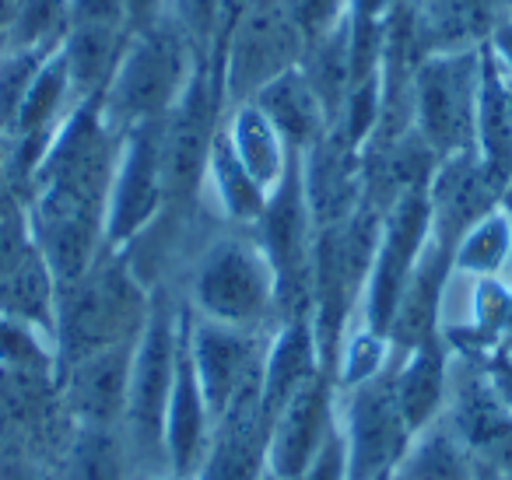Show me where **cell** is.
I'll list each match as a JSON object with an SVG mask.
<instances>
[{"instance_id": "obj_16", "label": "cell", "mask_w": 512, "mask_h": 480, "mask_svg": "<svg viewBox=\"0 0 512 480\" xmlns=\"http://www.w3.org/2000/svg\"><path fill=\"white\" fill-rule=\"evenodd\" d=\"M271 421L260 400L232 407L214 421L211 442L190 480H260L267 473Z\"/></svg>"}, {"instance_id": "obj_29", "label": "cell", "mask_w": 512, "mask_h": 480, "mask_svg": "<svg viewBox=\"0 0 512 480\" xmlns=\"http://www.w3.org/2000/svg\"><path fill=\"white\" fill-rule=\"evenodd\" d=\"M302 71H306L313 92L320 95L323 109L330 116V130H334L337 116H341L344 102H348L351 88H355V67H351V46H348V29H334L330 36L316 39L306 46L302 57Z\"/></svg>"}, {"instance_id": "obj_24", "label": "cell", "mask_w": 512, "mask_h": 480, "mask_svg": "<svg viewBox=\"0 0 512 480\" xmlns=\"http://www.w3.org/2000/svg\"><path fill=\"white\" fill-rule=\"evenodd\" d=\"M221 130H225L228 144L239 155V162L246 165L249 176L264 186L267 193H274V186L285 179L295 155L285 144V137L278 134V127L253 102H235L221 116Z\"/></svg>"}, {"instance_id": "obj_23", "label": "cell", "mask_w": 512, "mask_h": 480, "mask_svg": "<svg viewBox=\"0 0 512 480\" xmlns=\"http://www.w3.org/2000/svg\"><path fill=\"white\" fill-rule=\"evenodd\" d=\"M130 25H71L60 43V57L67 64L74 99H102L127 50Z\"/></svg>"}, {"instance_id": "obj_27", "label": "cell", "mask_w": 512, "mask_h": 480, "mask_svg": "<svg viewBox=\"0 0 512 480\" xmlns=\"http://www.w3.org/2000/svg\"><path fill=\"white\" fill-rule=\"evenodd\" d=\"M393 480H481V470L442 414L411 438Z\"/></svg>"}, {"instance_id": "obj_47", "label": "cell", "mask_w": 512, "mask_h": 480, "mask_svg": "<svg viewBox=\"0 0 512 480\" xmlns=\"http://www.w3.org/2000/svg\"><path fill=\"white\" fill-rule=\"evenodd\" d=\"M0 43H4V39H0Z\"/></svg>"}, {"instance_id": "obj_25", "label": "cell", "mask_w": 512, "mask_h": 480, "mask_svg": "<svg viewBox=\"0 0 512 480\" xmlns=\"http://www.w3.org/2000/svg\"><path fill=\"white\" fill-rule=\"evenodd\" d=\"M57 302L60 284L39 249H32L15 270L0 274V316L18 319L50 340L57 337Z\"/></svg>"}, {"instance_id": "obj_7", "label": "cell", "mask_w": 512, "mask_h": 480, "mask_svg": "<svg viewBox=\"0 0 512 480\" xmlns=\"http://www.w3.org/2000/svg\"><path fill=\"white\" fill-rule=\"evenodd\" d=\"M302 57H306V39L285 0H256L211 60L221 74L225 109L235 102H249L264 85L299 67Z\"/></svg>"}, {"instance_id": "obj_37", "label": "cell", "mask_w": 512, "mask_h": 480, "mask_svg": "<svg viewBox=\"0 0 512 480\" xmlns=\"http://www.w3.org/2000/svg\"><path fill=\"white\" fill-rule=\"evenodd\" d=\"M71 25H130L127 0H71Z\"/></svg>"}, {"instance_id": "obj_18", "label": "cell", "mask_w": 512, "mask_h": 480, "mask_svg": "<svg viewBox=\"0 0 512 480\" xmlns=\"http://www.w3.org/2000/svg\"><path fill=\"white\" fill-rule=\"evenodd\" d=\"M214 417L207 410V400L200 393L197 372H193L190 347H186V330L179 319V354H176V379H172L169 410H165V463L169 473L179 480H190L211 442Z\"/></svg>"}, {"instance_id": "obj_9", "label": "cell", "mask_w": 512, "mask_h": 480, "mask_svg": "<svg viewBox=\"0 0 512 480\" xmlns=\"http://www.w3.org/2000/svg\"><path fill=\"white\" fill-rule=\"evenodd\" d=\"M183 330L200 393H204L214 421L232 407H239V403L260 400L264 351L271 330H239V326L211 323V319L193 316L186 302Z\"/></svg>"}, {"instance_id": "obj_15", "label": "cell", "mask_w": 512, "mask_h": 480, "mask_svg": "<svg viewBox=\"0 0 512 480\" xmlns=\"http://www.w3.org/2000/svg\"><path fill=\"white\" fill-rule=\"evenodd\" d=\"M134 344L137 340H123V344L102 347V351L85 354V358L60 368L64 403L78 421V428L120 431L123 410H127Z\"/></svg>"}, {"instance_id": "obj_20", "label": "cell", "mask_w": 512, "mask_h": 480, "mask_svg": "<svg viewBox=\"0 0 512 480\" xmlns=\"http://www.w3.org/2000/svg\"><path fill=\"white\" fill-rule=\"evenodd\" d=\"M316 372H327L316 347V333L309 319H288L278 323L267 337L264 351V379H260V407L264 417L271 421L295 389H302Z\"/></svg>"}, {"instance_id": "obj_40", "label": "cell", "mask_w": 512, "mask_h": 480, "mask_svg": "<svg viewBox=\"0 0 512 480\" xmlns=\"http://www.w3.org/2000/svg\"><path fill=\"white\" fill-rule=\"evenodd\" d=\"M256 0H221V11H218V32H214V46H211V60L214 53L225 46V39L232 36V29L239 25V18L253 8Z\"/></svg>"}, {"instance_id": "obj_1", "label": "cell", "mask_w": 512, "mask_h": 480, "mask_svg": "<svg viewBox=\"0 0 512 480\" xmlns=\"http://www.w3.org/2000/svg\"><path fill=\"white\" fill-rule=\"evenodd\" d=\"M183 298L193 316L239 330L278 326V277L253 228H221L190 256Z\"/></svg>"}, {"instance_id": "obj_12", "label": "cell", "mask_w": 512, "mask_h": 480, "mask_svg": "<svg viewBox=\"0 0 512 480\" xmlns=\"http://www.w3.org/2000/svg\"><path fill=\"white\" fill-rule=\"evenodd\" d=\"M165 214L162 120L123 130L106 207V249H127Z\"/></svg>"}, {"instance_id": "obj_2", "label": "cell", "mask_w": 512, "mask_h": 480, "mask_svg": "<svg viewBox=\"0 0 512 480\" xmlns=\"http://www.w3.org/2000/svg\"><path fill=\"white\" fill-rule=\"evenodd\" d=\"M204 53L193 46L186 29L176 22L169 8L130 29L109 88L102 92V113L113 130H130L141 123H158L179 102L183 88L190 85Z\"/></svg>"}, {"instance_id": "obj_4", "label": "cell", "mask_w": 512, "mask_h": 480, "mask_svg": "<svg viewBox=\"0 0 512 480\" xmlns=\"http://www.w3.org/2000/svg\"><path fill=\"white\" fill-rule=\"evenodd\" d=\"M151 288L134 274L123 249H106L95 267L60 288L57 302V372L102 347L137 340L148 319Z\"/></svg>"}, {"instance_id": "obj_10", "label": "cell", "mask_w": 512, "mask_h": 480, "mask_svg": "<svg viewBox=\"0 0 512 480\" xmlns=\"http://www.w3.org/2000/svg\"><path fill=\"white\" fill-rule=\"evenodd\" d=\"M428 239H432V204L428 190H411L397 197L383 214V232L376 242L369 277H365L362 298H358L355 319L379 333H390L393 312L404 295L414 263L421 260Z\"/></svg>"}, {"instance_id": "obj_13", "label": "cell", "mask_w": 512, "mask_h": 480, "mask_svg": "<svg viewBox=\"0 0 512 480\" xmlns=\"http://www.w3.org/2000/svg\"><path fill=\"white\" fill-rule=\"evenodd\" d=\"M337 428V386L330 372H316L292 400L271 417L267 470L281 480H299L320 456L323 442Z\"/></svg>"}, {"instance_id": "obj_5", "label": "cell", "mask_w": 512, "mask_h": 480, "mask_svg": "<svg viewBox=\"0 0 512 480\" xmlns=\"http://www.w3.org/2000/svg\"><path fill=\"white\" fill-rule=\"evenodd\" d=\"M484 46L428 53L411 78V130L442 158L477 151Z\"/></svg>"}, {"instance_id": "obj_41", "label": "cell", "mask_w": 512, "mask_h": 480, "mask_svg": "<svg viewBox=\"0 0 512 480\" xmlns=\"http://www.w3.org/2000/svg\"><path fill=\"white\" fill-rule=\"evenodd\" d=\"M488 375H491V382H495V389L502 393V400L512 407V361L509 358H498V361H488Z\"/></svg>"}, {"instance_id": "obj_8", "label": "cell", "mask_w": 512, "mask_h": 480, "mask_svg": "<svg viewBox=\"0 0 512 480\" xmlns=\"http://www.w3.org/2000/svg\"><path fill=\"white\" fill-rule=\"evenodd\" d=\"M337 428L348 480H393L414 438L393 396V361L369 382L337 389Z\"/></svg>"}, {"instance_id": "obj_32", "label": "cell", "mask_w": 512, "mask_h": 480, "mask_svg": "<svg viewBox=\"0 0 512 480\" xmlns=\"http://www.w3.org/2000/svg\"><path fill=\"white\" fill-rule=\"evenodd\" d=\"M46 57H53V53L15 50V46L0 43V130L4 134H11V127H15V116L25 102V92L36 81Z\"/></svg>"}, {"instance_id": "obj_28", "label": "cell", "mask_w": 512, "mask_h": 480, "mask_svg": "<svg viewBox=\"0 0 512 480\" xmlns=\"http://www.w3.org/2000/svg\"><path fill=\"white\" fill-rule=\"evenodd\" d=\"M512 267V214L488 211L453 242V270L463 277H505Z\"/></svg>"}, {"instance_id": "obj_22", "label": "cell", "mask_w": 512, "mask_h": 480, "mask_svg": "<svg viewBox=\"0 0 512 480\" xmlns=\"http://www.w3.org/2000/svg\"><path fill=\"white\" fill-rule=\"evenodd\" d=\"M267 197L271 193L249 176L246 165L239 162V155L228 144L225 130L218 127L204 172V197H200L204 207H211L221 225L228 228H256L267 207Z\"/></svg>"}, {"instance_id": "obj_3", "label": "cell", "mask_w": 512, "mask_h": 480, "mask_svg": "<svg viewBox=\"0 0 512 480\" xmlns=\"http://www.w3.org/2000/svg\"><path fill=\"white\" fill-rule=\"evenodd\" d=\"M179 319L183 298L169 288L151 291L148 319L134 344L130 361L127 410H123L120 438L127 445L134 477H162L169 473L165 463V410H169L172 379H176L179 354Z\"/></svg>"}, {"instance_id": "obj_14", "label": "cell", "mask_w": 512, "mask_h": 480, "mask_svg": "<svg viewBox=\"0 0 512 480\" xmlns=\"http://www.w3.org/2000/svg\"><path fill=\"white\" fill-rule=\"evenodd\" d=\"M509 179L491 169L477 151L470 155L442 158L428 183V204H432V235L453 249V242L467 232L474 221L488 211L502 207V193Z\"/></svg>"}, {"instance_id": "obj_26", "label": "cell", "mask_w": 512, "mask_h": 480, "mask_svg": "<svg viewBox=\"0 0 512 480\" xmlns=\"http://www.w3.org/2000/svg\"><path fill=\"white\" fill-rule=\"evenodd\" d=\"M78 106L74 99L71 78H67V64L60 57V50L53 57H46V64L39 67L36 81L25 92V102L15 116L8 141H32V144H50L53 134L60 130V123L71 116V109Z\"/></svg>"}, {"instance_id": "obj_38", "label": "cell", "mask_w": 512, "mask_h": 480, "mask_svg": "<svg viewBox=\"0 0 512 480\" xmlns=\"http://www.w3.org/2000/svg\"><path fill=\"white\" fill-rule=\"evenodd\" d=\"M299 480H348V459H344V438L341 428L330 431V438L323 442L320 456L309 463V470Z\"/></svg>"}, {"instance_id": "obj_42", "label": "cell", "mask_w": 512, "mask_h": 480, "mask_svg": "<svg viewBox=\"0 0 512 480\" xmlns=\"http://www.w3.org/2000/svg\"><path fill=\"white\" fill-rule=\"evenodd\" d=\"M18 207H25V200L15 193V186H11V179L4 176V165H0V218L11 211H18Z\"/></svg>"}, {"instance_id": "obj_44", "label": "cell", "mask_w": 512, "mask_h": 480, "mask_svg": "<svg viewBox=\"0 0 512 480\" xmlns=\"http://www.w3.org/2000/svg\"><path fill=\"white\" fill-rule=\"evenodd\" d=\"M260 480H281V477H274V473H271V470H267V473H264V477H260Z\"/></svg>"}, {"instance_id": "obj_45", "label": "cell", "mask_w": 512, "mask_h": 480, "mask_svg": "<svg viewBox=\"0 0 512 480\" xmlns=\"http://www.w3.org/2000/svg\"><path fill=\"white\" fill-rule=\"evenodd\" d=\"M481 480H512V477H481Z\"/></svg>"}, {"instance_id": "obj_6", "label": "cell", "mask_w": 512, "mask_h": 480, "mask_svg": "<svg viewBox=\"0 0 512 480\" xmlns=\"http://www.w3.org/2000/svg\"><path fill=\"white\" fill-rule=\"evenodd\" d=\"M225 116L221 74L211 57H200L190 85L162 120V179H165V214L186 218L204 207V172L214 134Z\"/></svg>"}, {"instance_id": "obj_43", "label": "cell", "mask_w": 512, "mask_h": 480, "mask_svg": "<svg viewBox=\"0 0 512 480\" xmlns=\"http://www.w3.org/2000/svg\"><path fill=\"white\" fill-rule=\"evenodd\" d=\"M130 480H179V477H172V473H162V477H130Z\"/></svg>"}, {"instance_id": "obj_17", "label": "cell", "mask_w": 512, "mask_h": 480, "mask_svg": "<svg viewBox=\"0 0 512 480\" xmlns=\"http://www.w3.org/2000/svg\"><path fill=\"white\" fill-rule=\"evenodd\" d=\"M449 274H453V249L432 235L421 260L414 263L411 277H407L404 295H400L397 312H393L390 333H386L393 344V354H407L414 347L428 344V340H439V309Z\"/></svg>"}, {"instance_id": "obj_39", "label": "cell", "mask_w": 512, "mask_h": 480, "mask_svg": "<svg viewBox=\"0 0 512 480\" xmlns=\"http://www.w3.org/2000/svg\"><path fill=\"white\" fill-rule=\"evenodd\" d=\"M484 50H488V57L495 60V67L505 74V78L512 81V18H498L495 29L488 32V39H484Z\"/></svg>"}, {"instance_id": "obj_34", "label": "cell", "mask_w": 512, "mask_h": 480, "mask_svg": "<svg viewBox=\"0 0 512 480\" xmlns=\"http://www.w3.org/2000/svg\"><path fill=\"white\" fill-rule=\"evenodd\" d=\"M285 4L309 46V43H316V39L330 36L334 29H341L344 18H348L351 0H285Z\"/></svg>"}, {"instance_id": "obj_21", "label": "cell", "mask_w": 512, "mask_h": 480, "mask_svg": "<svg viewBox=\"0 0 512 480\" xmlns=\"http://www.w3.org/2000/svg\"><path fill=\"white\" fill-rule=\"evenodd\" d=\"M249 102L278 127V134L285 137V144L295 155L313 151L330 134V116L302 67H292L281 78H274L271 85L260 88Z\"/></svg>"}, {"instance_id": "obj_11", "label": "cell", "mask_w": 512, "mask_h": 480, "mask_svg": "<svg viewBox=\"0 0 512 480\" xmlns=\"http://www.w3.org/2000/svg\"><path fill=\"white\" fill-rule=\"evenodd\" d=\"M442 414L460 435L481 477H512V407L502 400L481 361L453 358Z\"/></svg>"}, {"instance_id": "obj_35", "label": "cell", "mask_w": 512, "mask_h": 480, "mask_svg": "<svg viewBox=\"0 0 512 480\" xmlns=\"http://www.w3.org/2000/svg\"><path fill=\"white\" fill-rule=\"evenodd\" d=\"M165 8L176 15V22L186 29V36L193 39V46H197L204 57H211L221 0H165Z\"/></svg>"}, {"instance_id": "obj_30", "label": "cell", "mask_w": 512, "mask_h": 480, "mask_svg": "<svg viewBox=\"0 0 512 480\" xmlns=\"http://www.w3.org/2000/svg\"><path fill=\"white\" fill-rule=\"evenodd\" d=\"M71 29V0H18L4 46L57 53Z\"/></svg>"}, {"instance_id": "obj_36", "label": "cell", "mask_w": 512, "mask_h": 480, "mask_svg": "<svg viewBox=\"0 0 512 480\" xmlns=\"http://www.w3.org/2000/svg\"><path fill=\"white\" fill-rule=\"evenodd\" d=\"M32 249H36V239H32L29 211L18 207V211L4 214L0 218V274L15 270Z\"/></svg>"}, {"instance_id": "obj_31", "label": "cell", "mask_w": 512, "mask_h": 480, "mask_svg": "<svg viewBox=\"0 0 512 480\" xmlns=\"http://www.w3.org/2000/svg\"><path fill=\"white\" fill-rule=\"evenodd\" d=\"M130 456L120 431L78 428L71 456V480H130Z\"/></svg>"}, {"instance_id": "obj_46", "label": "cell", "mask_w": 512, "mask_h": 480, "mask_svg": "<svg viewBox=\"0 0 512 480\" xmlns=\"http://www.w3.org/2000/svg\"><path fill=\"white\" fill-rule=\"evenodd\" d=\"M397 4H411V0H397Z\"/></svg>"}, {"instance_id": "obj_19", "label": "cell", "mask_w": 512, "mask_h": 480, "mask_svg": "<svg viewBox=\"0 0 512 480\" xmlns=\"http://www.w3.org/2000/svg\"><path fill=\"white\" fill-rule=\"evenodd\" d=\"M449 368H453V354L442 337L407 354H393V396H397V407L411 435L439 421L446 410Z\"/></svg>"}, {"instance_id": "obj_33", "label": "cell", "mask_w": 512, "mask_h": 480, "mask_svg": "<svg viewBox=\"0 0 512 480\" xmlns=\"http://www.w3.org/2000/svg\"><path fill=\"white\" fill-rule=\"evenodd\" d=\"M0 365L50 372V368H57V347L32 326L0 316Z\"/></svg>"}]
</instances>
